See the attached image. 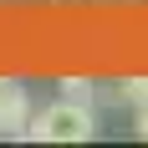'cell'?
I'll list each match as a JSON object with an SVG mask.
<instances>
[{
  "label": "cell",
  "instance_id": "6da1fadb",
  "mask_svg": "<svg viewBox=\"0 0 148 148\" xmlns=\"http://www.w3.org/2000/svg\"><path fill=\"white\" fill-rule=\"evenodd\" d=\"M92 133H97L92 102L87 97H66V92H61V102L31 112V123H26V138H36V143H87Z\"/></svg>",
  "mask_w": 148,
  "mask_h": 148
},
{
  "label": "cell",
  "instance_id": "7a4b0ae2",
  "mask_svg": "<svg viewBox=\"0 0 148 148\" xmlns=\"http://www.w3.org/2000/svg\"><path fill=\"white\" fill-rule=\"evenodd\" d=\"M26 123H31V92L15 77H0V133L26 138Z\"/></svg>",
  "mask_w": 148,
  "mask_h": 148
},
{
  "label": "cell",
  "instance_id": "3957f363",
  "mask_svg": "<svg viewBox=\"0 0 148 148\" xmlns=\"http://www.w3.org/2000/svg\"><path fill=\"white\" fill-rule=\"evenodd\" d=\"M118 102L148 107V77H128V82H118Z\"/></svg>",
  "mask_w": 148,
  "mask_h": 148
},
{
  "label": "cell",
  "instance_id": "277c9868",
  "mask_svg": "<svg viewBox=\"0 0 148 148\" xmlns=\"http://www.w3.org/2000/svg\"><path fill=\"white\" fill-rule=\"evenodd\" d=\"M61 92L66 97H92V77H61Z\"/></svg>",
  "mask_w": 148,
  "mask_h": 148
},
{
  "label": "cell",
  "instance_id": "5b68a950",
  "mask_svg": "<svg viewBox=\"0 0 148 148\" xmlns=\"http://www.w3.org/2000/svg\"><path fill=\"white\" fill-rule=\"evenodd\" d=\"M138 138H148V107H138Z\"/></svg>",
  "mask_w": 148,
  "mask_h": 148
}]
</instances>
